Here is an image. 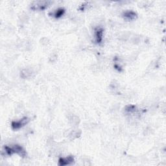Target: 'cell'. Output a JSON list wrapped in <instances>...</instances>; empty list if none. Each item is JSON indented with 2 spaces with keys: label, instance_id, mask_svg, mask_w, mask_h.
I'll return each mask as SVG.
<instances>
[{
  "label": "cell",
  "instance_id": "obj_3",
  "mask_svg": "<svg viewBox=\"0 0 166 166\" xmlns=\"http://www.w3.org/2000/svg\"><path fill=\"white\" fill-rule=\"evenodd\" d=\"M30 120L29 118L27 117H24L22 120H20L19 121H14L11 123V127L13 130H18L21 128H22L24 127L25 124H27L29 122Z\"/></svg>",
  "mask_w": 166,
  "mask_h": 166
},
{
  "label": "cell",
  "instance_id": "obj_7",
  "mask_svg": "<svg viewBox=\"0 0 166 166\" xmlns=\"http://www.w3.org/2000/svg\"><path fill=\"white\" fill-rule=\"evenodd\" d=\"M65 13V9L64 8H59L57 10H55V12L52 13H49V15L53 16L55 18H59L62 16H63Z\"/></svg>",
  "mask_w": 166,
  "mask_h": 166
},
{
  "label": "cell",
  "instance_id": "obj_2",
  "mask_svg": "<svg viewBox=\"0 0 166 166\" xmlns=\"http://www.w3.org/2000/svg\"><path fill=\"white\" fill-rule=\"evenodd\" d=\"M51 3L52 2L50 1L34 2L31 5V9L34 11H36V10L43 11L47 9Z\"/></svg>",
  "mask_w": 166,
  "mask_h": 166
},
{
  "label": "cell",
  "instance_id": "obj_5",
  "mask_svg": "<svg viewBox=\"0 0 166 166\" xmlns=\"http://www.w3.org/2000/svg\"><path fill=\"white\" fill-rule=\"evenodd\" d=\"M122 16H123L124 19H125V20H129V21L134 20L136 19H137V18H138L137 14L133 11H128L124 12L123 13Z\"/></svg>",
  "mask_w": 166,
  "mask_h": 166
},
{
  "label": "cell",
  "instance_id": "obj_9",
  "mask_svg": "<svg viewBox=\"0 0 166 166\" xmlns=\"http://www.w3.org/2000/svg\"><path fill=\"white\" fill-rule=\"evenodd\" d=\"M114 68L116 69V70H118L119 72H121V71H122L121 68L120 66H119L117 64H115V65H114Z\"/></svg>",
  "mask_w": 166,
  "mask_h": 166
},
{
  "label": "cell",
  "instance_id": "obj_8",
  "mask_svg": "<svg viewBox=\"0 0 166 166\" xmlns=\"http://www.w3.org/2000/svg\"><path fill=\"white\" fill-rule=\"evenodd\" d=\"M136 107L134 105H127L125 107V110L128 112H134L136 111Z\"/></svg>",
  "mask_w": 166,
  "mask_h": 166
},
{
  "label": "cell",
  "instance_id": "obj_1",
  "mask_svg": "<svg viewBox=\"0 0 166 166\" xmlns=\"http://www.w3.org/2000/svg\"><path fill=\"white\" fill-rule=\"evenodd\" d=\"M4 149L6 154L9 156H11L14 153H16L23 158H25L27 156L25 151L19 145H15L12 147H9L7 145H6L4 147Z\"/></svg>",
  "mask_w": 166,
  "mask_h": 166
},
{
  "label": "cell",
  "instance_id": "obj_4",
  "mask_svg": "<svg viewBox=\"0 0 166 166\" xmlns=\"http://www.w3.org/2000/svg\"><path fill=\"white\" fill-rule=\"evenodd\" d=\"M74 161V157L73 156H69L65 158H60L59 160V165L60 166L72 165Z\"/></svg>",
  "mask_w": 166,
  "mask_h": 166
},
{
  "label": "cell",
  "instance_id": "obj_6",
  "mask_svg": "<svg viewBox=\"0 0 166 166\" xmlns=\"http://www.w3.org/2000/svg\"><path fill=\"white\" fill-rule=\"evenodd\" d=\"M103 29L102 27H97L95 29V42L97 44H101L103 40Z\"/></svg>",
  "mask_w": 166,
  "mask_h": 166
}]
</instances>
